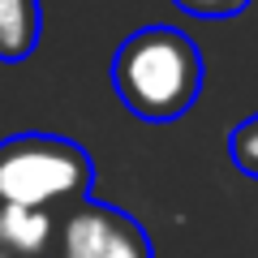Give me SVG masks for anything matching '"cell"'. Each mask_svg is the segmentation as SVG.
Wrapping results in <instances>:
<instances>
[{"mask_svg": "<svg viewBox=\"0 0 258 258\" xmlns=\"http://www.w3.org/2000/svg\"><path fill=\"white\" fill-rule=\"evenodd\" d=\"M176 9L194 13V18H232L249 5V0H172Z\"/></svg>", "mask_w": 258, "mask_h": 258, "instance_id": "7", "label": "cell"}, {"mask_svg": "<svg viewBox=\"0 0 258 258\" xmlns=\"http://www.w3.org/2000/svg\"><path fill=\"white\" fill-rule=\"evenodd\" d=\"M56 237V211L0 203V245L13 258H47Z\"/></svg>", "mask_w": 258, "mask_h": 258, "instance_id": "4", "label": "cell"}, {"mask_svg": "<svg viewBox=\"0 0 258 258\" xmlns=\"http://www.w3.org/2000/svg\"><path fill=\"white\" fill-rule=\"evenodd\" d=\"M39 30H43V9L39 0H0V60L18 64L35 52Z\"/></svg>", "mask_w": 258, "mask_h": 258, "instance_id": "5", "label": "cell"}, {"mask_svg": "<svg viewBox=\"0 0 258 258\" xmlns=\"http://www.w3.org/2000/svg\"><path fill=\"white\" fill-rule=\"evenodd\" d=\"M95 181L91 155L56 134H18L0 142V203L18 207H78Z\"/></svg>", "mask_w": 258, "mask_h": 258, "instance_id": "2", "label": "cell"}, {"mask_svg": "<svg viewBox=\"0 0 258 258\" xmlns=\"http://www.w3.org/2000/svg\"><path fill=\"white\" fill-rule=\"evenodd\" d=\"M112 86L142 120H176L203 91V52L176 26H142L116 47Z\"/></svg>", "mask_w": 258, "mask_h": 258, "instance_id": "1", "label": "cell"}, {"mask_svg": "<svg viewBox=\"0 0 258 258\" xmlns=\"http://www.w3.org/2000/svg\"><path fill=\"white\" fill-rule=\"evenodd\" d=\"M0 258H13V254H9V249H5V245H0Z\"/></svg>", "mask_w": 258, "mask_h": 258, "instance_id": "8", "label": "cell"}, {"mask_svg": "<svg viewBox=\"0 0 258 258\" xmlns=\"http://www.w3.org/2000/svg\"><path fill=\"white\" fill-rule=\"evenodd\" d=\"M228 151H232V164H237L245 176H258V112L245 116L237 129H232Z\"/></svg>", "mask_w": 258, "mask_h": 258, "instance_id": "6", "label": "cell"}, {"mask_svg": "<svg viewBox=\"0 0 258 258\" xmlns=\"http://www.w3.org/2000/svg\"><path fill=\"white\" fill-rule=\"evenodd\" d=\"M47 258H155L142 224L103 203H78L56 220Z\"/></svg>", "mask_w": 258, "mask_h": 258, "instance_id": "3", "label": "cell"}]
</instances>
